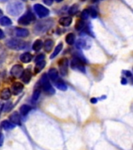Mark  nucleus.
<instances>
[{
	"instance_id": "obj_8",
	"label": "nucleus",
	"mask_w": 133,
	"mask_h": 150,
	"mask_svg": "<svg viewBox=\"0 0 133 150\" xmlns=\"http://www.w3.org/2000/svg\"><path fill=\"white\" fill-rule=\"evenodd\" d=\"M58 67L61 74L62 76H66L68 74V67H69V60L67 58L61 59L58 61Z\"/></svg>"
},
{
	"instance_id": "obj_9",
	"label": "nucleus",
	"mask_w": 133,
	"mask_h": 150,
	"mask_svg": "<svg viewBox=\"0 0 133 150\" xmlns=\"http://www.w3.org/2000/svg\"><path fill=\"white\" fill-rule=\"evenodd\" d=\"M23 71H24V70H23V67L22 66L19 65V64H16V65H14L11 68L10 74H11L13 77H16V78H19V77H22Z\"/></svg>"
},
{
	"instance_id": "obj_41",
	"label": "nucleus",
	"mask_w": 133,
	"mask_h": 150,
	"mask_svg": "<svg viewBox=\"0 0 133 150\" xmlns=\"http://www.w3.org/2000/svg\"><path fill=\"white\" fill-rule=\"evenodd\" d=\"M2 109H3V104H2V103H0V115H1Z\"/></svg>"
},
{
	"instance_id": "obj_32",
	"label": "nucleus",
	"mask_w": 133,
	"mask_h": 150,
	"mask_svg": "<svg viewBox=\"0 0 133 150\" xmlns=\"http://www.w3.org/2000/svg\"><path fill=\"white\" fill-rule=\"evenodd\" d=\"M89 16H90V13H89L88 9H84L83 11L82 12V13H81V19L82 20H83V21H85V20H87L89 17Z\"/></svg>"
},
{
	"instance_id": "obj_6",
	"label": "nucleus",
	"mask_w": 133,
	"mask_h": 150,
	"mask_svg": "<svg viewBox=\"0 0 133 150\" xmlns=\"http://www.w3.org/2000/svg\"><path fill=\"white\" fill-rule=\"evenodd\" d=\"M84 63H85L83 61H82L81 59H79L74 56L72 61H71V67L75 70H79L80 72L85 73L86 72V69H85Z\"/></svg>"
},
{
	"instance_id": "obj_34",
	"label": "nucleus",
	"mask_w": 133,
	"mask_h": 150,
	"mask_svg": "<svg viewBox=\"0 0 133 150\" xmlns=\"http://www.w3.org/2000/svg\"><path fill=\"white\" fill-rule=\"evenodd\" d=\"M44 57H45V56H44V54H41L39 56H37V57H36V59H35V63H38V62L43 61L44 59Z\"/></svg>"
},
{
	"instance_id": "obj_39",
	"label": "nucleus",
	"mask_w": 133,
	"mask_h": 150,
	"mask_svg": "<svg viewBox=\"0 0 133 150\" xmlns=\"http://www.w3.org/2000/svg\"><path fill=\"white\" fill-rule=\"evenodd\" d=\"M90 103H93V104H95V103H97V98H90Z\"/></svg>"
},
{
	"instance_id": "obj_29",
	"label": "nucleus",
	"mask_w": 133,
	"mask_h": 150,
	"mask_svg": "<svg viewBox=\"0 0 133 150\" xmlns=\"http://www.w3.org/2000/svg\"><path fill=\"white\" fill-rule=\"evenodd\" d=\"M55 85L58 88V89H59L61 91H66L68 88L67 85L62 81H58L57 82H55Z\"/></svg>"
},
{
	"instance_id": "obj_43",
	"label": "nucleus",
	"mask_w": 133,
	"mask_h": 150,
	"mask_svg": "<svg viewBox=\"0 0 133 150\" xmlns=\"http://www.w3.org/2000/svg\"><path fill=\"white\" fill-rule=\"evenodd\" d=\"M2 13H2V9H0V16H1V15H2Z\"/></svg>"
},
{
	"instance_id": "obj_10",
	"label": "nucleus",
	"mask_w": 133,
	"mask_h": 150,
	"mask_svg": "<svg viewBox=\"0 0 133 150\" xmlns=\"http://www.w3.org/2000/svg\"><path fill=\"white\" fill-rule=\"evenodd\" d=\"M23 90V84L20 82H16L11 87V92L14 96H17Z\"/></svg>"
},
{
	"instance_id": "obj_5",
	"label": "nucleus",
	"mask_w": 133,
	"mask_h": 150,
	"mask_svg": "<svg viewBox=\"0 0 133 150\" xmlns=\"http://www.w3.org/2000/svg\"><path fill=\"white\" fill-rule=\"evenodd\" d=\"M35 21V16L30 10H27L23 16L18 20V23L22 25H29L30 23Z\"/></svg>"
},
{
	"instance_id": "obj_7",
	"label": "nucleus",
	"mask_w": 133,
	"mask_h": 150,
	"mask_svg": "<svg viewBox=\"0 0 133 150\" xmlns=\"http://www.w3.org/2000/svg\"><path fill=\"white\" fill-rule=\"evenodd\" d=\"M34 11L36 12V13L37 14V16L41 18L46 17L50 13L49 9L44 6H42L41 4H35L34 6Z\"/></svg>"
},
{
	"instance_id": "obj_35",
	"label": "nucleus",
	"mask_w": 133,
	"mask_h": 150,
	"mask_svg": "<svg viewBox=\"0 0 133 150\" xmlns=\"http://www.w3.org/2000/svg\"><path fill=\"white\" fill-rule=\"evenodd\" d=\"M122 73H123V74L125 75L126 77H132V72H131V71H129V70H123V71H122Z\"/></svg>"
},
{
	"instance_id": "obj_15",
	"label": "nucleus",
	"mask_w": 133,
	"mask_h": 150,
	"mask_svg": "<svg viewBox=\"0 0 133 150\" xmlns=\"http://www.w3.org/2000/svg\"><path fill=\"white\" fill-rule=\"evenodd\" d=\"M16 35L19 38H24L27 37L29 35V30L25 28H16Z\"/></svg>"
},
{
	"instance_id": "obj_20",
	"label": "nucleus",
	"mask_w": 133,
	"mask_h": 150,
	"mask_svg": "<svg viewBox=\"0 0 133 150\" xmlns=\"http://www.w3.org/2000/svg\"><path fill=\"white\" fill-rule=\"evenodd\" d=\"M54 45V42L51 39H47L45 42H44V50L48 52L51 50V49L53 48Z\"/></svg>"
},
{
	"instance_id": "obj_3",
	"label": "nucleus",
	"mask_w": 133,
	"mask_h": 150,
	"mask_svg": "<svg viewBox=\"0 0 133 150\" xmlns=\"http://www.w3.org/2000/svg\"><path fill=\"white\" fill-rule=\"evenodd\" d=\"M52 25H53V21L51 20L40 21L35 25L34 31L37 35L43 34V33L47 32L52 27Z\"/></svg>"
},
{
	"instance_id": "obj_4",
	"label": "nucleus",
	"mask_w": 133,
	"mask_h": 150,
	"mask_svg": "<svg viewBox=\"0 0 133 150\" xmlns=\"http://www.w3.org/2000/svg\"><path fill=\"white\" fill-rule=\"evenodd\" d=\"M40 84H41V86L43 88L44 92H46L48 95H53L55 92L52 85L50 84L48 77L46 74H44L40 80Z\"/></svg>"
},
{
	"instance_id": "obj_1",
	"label": "nucleus",
	"mask_w": 133,
	"mask_h": 150,
	"mask_svg": "<svg viewBox=\"0 0 133 150\" xmlns=\"http://www.w3.org/2000/svg\"><path fill=\"white\" fill-rule=\"evenodd\" d=\"M23 5L20 1L14 0L13 2H9L6 7L7 13L11 16H18L23 12Z\"/></svg>"
},
{
	"instance_id": "obj_27",
	"label": "nucleus",
	"mask_w": 133,
	"mask_h": 150,
	"mask_svg": "<svg viewBox=\"0 0 133 150\" xmlns=\"http://www.w3.org/2000/svg\"><path fill=\"white\" fill-rule=\"evenodd\" d=\"M42 46H43V42H42L41 40L37 39L34 42V43L33 44L32 49L34 51H39L40 49H41Z\"/></svg>"
},
{
	"instance_id": "obj_31",
	"label": "nucleus",
	"mask_w": 133,
	"mask_h": 150,
	"mask_svg": "<svg viewBox=\"0 0 133 150\" xmlns=\"http://www.w3.org/2000/svg\"><path fill=\"white\" fill-rule=\"evenodd\" d=\"M89 10V13L91 16V17H93V18H96L97 16V9L95 8H93V7H90V9H88Z\"/></svg>"
},
{
	"instance_id": "obj_21",
	"label": "nucleus",
	"mask_w": 133,
	"mask_h": 150,
	"mask_svg": "<svg viewBox=\"0 0 133 150\" xmlns=\"http://www.w3.org/2000/svg\"><path fill=\"white\" fill-rule=\"evenodd\" d=\"M62 48H63L62 43H59V44H58V45L56 46V48L55 49L54 52L51 55V56H50V59H54L56 56H58V54H59V52H60L62 50Z\"/></svg>"
},
{
	"instance_id": "obj_2",
	"label": "nucleus",
	"mask_w": 133,
	"mask_h": 150,
	"mask_svg": "<svg viewBox=\"0 0 133 150\" xmlns=\"http://www.w3.org/2000/svg\"><path fill=\"white\" fill-rule=\"evenodd\" d=\"M6 45L9 49H14V50H23L27 49L28 44L23 40L17 39V38H11L6 42Z\"/></svg>"
},
{
	"instance_id": "obj_23",
	"label": "nucleus",
	"mask_w": 133,
	"mask_h": 150,
	"mask_svg": "<svg viewBox=\"0 0 133 150\" xmlns=\"http://www.w3.org/2000/svg\"><path fill=\"white\" fill-rule=\"evenodd\" d=\"M40 95H41V89H40L39 88H37L34 91V93H33L32 98H31V102H32V103H35L37 100H38V98H39L40 97Z\"/></svg>"
},
{
	"instance_id": "obj_25",
	"label": "nucleus",
	"mask_w": 133,
	"mask_h": 150,
	"mask_svg": "<svg viewBox=\"0 0 133 150\" xmlns=\"http://www.w3.org/2000/svg\"><path fill=\"white\" fill-rule=\"evenodd\" d=\"M32 110L31 106H29L27 105H23L20 109V112L21 115L23 116H27L28 114V112H30V110Z\"/></svg>"
},
{
	"instance_id": "obj_12",
	"label": "nucleus",
	"mask_w": 133,
	"mask_h": 150,
	"mask_svg": "<svg viewBox=\"0 0 133 150\" xmlns=\"http://www.w3.org/2000/svg\"><path fill=\"white\" fill-rule=\"evenodd\" d=\"M31 77H32V74H31V71H30V69H26L23 73V75H22V80L25 83V84H28L30 82V79H31Z\"/></svg>"
},
{
	"instance_id": "obj_37",
	"label": "nucleus",
	"mask_w": 133,
	"mask_h": 150,
	"mask_svg": "<svg viewBox=\"0 0 133 150\" xmlns=\"http://www.w3.org/2000/svg\"><path fill=\"white\" fill-rule=\"evenodd\" d=\"M127 83H128V80L126 79L125 77H122V78H121V84H124V85H125V84H126Z\"/></svg>"
},
{
	"instance_id": "obj_33",
	"label": "nucleus",
	"mask_w": 133,
	"mask_h": 150,
	"mask_svg": "<svg viewBox=\"0 0 133 150\" xmlns=\"http://www.w3.org/2000/svg\"><path fill=\"white\" fill-rule=\"evenodd\" d=\"M12 108H13L12 103L11 102H8V103H6V104L5 105L4 111H6V112H8V111H9V110H11Z\"/></svg>"
},
{
	"instance_id": "obj_16",
	"label": "nucleus",
	"mask_w": 133,
	"mask_h": 150,
	"mask_svg": "<svg viewBox=\"0 0 133 150\" xmlns=\"http://www.w3.org/2000/svg\"><path fill=\"white\" fill-rule=\"evenodd\" d=\"M48 77L50 79L53 81H56V80L58 79V70H56L55 68H51L48 71Z\"/></svg>"
},
{
	"instance_id": "obj_42",
	"label": "nucleus",
	"mask_w": 133,
	"mask_h": 150,
	"mask_svg": "<svg viewBox=\"0 0 133 150\" xmlns=\"http://www.w3.org/2000/svg\"><path fill=\"white\" fill-rule=\"evenodd\" d=\"M55 1H56V2H62L63 0H55Z\"/></svg>"
},
{
	"instance_id": "obj_38",
	"label": "nucleus",
	"mask_w": 133,
	"mask_h": 150,
	"mask_svg": "<svg viewBox=\"0 0 133 150\" xmlns=\"http://www.w3.org/2000/svg\"><path fill=\"white\" fill-rule=\"evenodd\" d=\"M3 141H4V136L2 134V133H0V146L2 145Z\"/></svg>"
},
{
	"instance_id": "obj_44",
	"label": "nucleus",
	"mask_w": 133,
	"mask_h": 150,
	"mask_svg": "<svg viewBox=\"0 0 133 150\" xmlns=\"http://www.w3.org/2000/svg\"><path fill=\"white\" fill-rule=\"evenodd\" d=\"M8 0H0V2H6Z\"/></svg>"
},
{
	"instance_id": "obj_13",
	"label": "nucleus",
	"mask_w": 133,
	"mask_h": 150,
	"mask_svg": "<svg viewBox=\"0 0 133 150\" xmlns=\"http://www.w3.org/2000/svg\"><path fill=\"white\" fill-rule=\"evenodd\" d=\"M12 96V92L9 88H4L0 93V98L2 100H8Z\"/></svg>"
},
{
	"instance_id": "obj_30",
	"label": "nucleus",
	"mask_w": 133,
	"mask_h": 150,
	"mask_svg": "<svg viewBox=\"0 0 133 150\" xmlns=\"http://www.w3.org/2000/svg\"><path fill=\"white\" fill-rule=\"evenodd\" d=\"M78 9H79V6H78V5L77 4H74L73 6L70 7L69 9V13L70 15H74L75 13H76L77 11H78Z\"/></svg>"
},
{
	"instance_id": "obj_26",
	"label": "nucleus",
	"mask_w": 133,
	"mask_h": 150,
	"mask_svg": "<svg viewBox=\"0 0 133 150\" xmlns=\"http://www.w3.org/2000/svg\"><path fill=\"white\" fill-rule=\"evenodd\" d=\"M85 22H84L83 20H82V19H79L78 21H76V25H75V28H76V30H83L84 28H85Z\"/></svg>"
},
{
	"instance_id": "obj_14",
	"label": "nucleus",
	"mask_w": 133,
	"mask_h": 150,
	"mask_svg": "<svg viewBox=\"0 0 133 150\" xmlns=\"http://www.w3.org/2000/svg\"><path fill=\"white\" fill-rule=\"evenodd\" d=\"M59 23H60L62 26H64V27H69V26L72 23V17L70 16H64V17H62V18L59 19Z\"/></svg>"
},
{
	"instance_id": "obj_18",
	"label": "nucleus",
	"mask_w": 133,
	"mask_h": 150,
	"mask_svg": "<svg viewBox=\"0 0 133 150\" xmlns=\"http://www.w3.org/2000/svg\"><path fill=\"white\" fill-rule=\"evenodd\" d=\"M46 65V62L44 60L41 61V62H38V63H36V66H35L34 67V73L35 74H38L41 71L44 67Z\"/></svg>"
},
{
	"instance_id": "obj_28",
	"label": "nucleus",
	"mask_w": 133,
	"mask_h": 150,
	"mask_svg": "<svg viewBox=\"0 0 133 150\" xmlns=\"http://www.w3.org/2000/svg\"><path fill=\"white\" fill-rule=\"evenodd\" d=\"M0 24L2 26H9L12 24V21L7 16H2L0 18Z\"/></svg>"
},
{
	"instance_id": "obj_11",
	"label": "nucleus",
	"mask_w": 133,
	"mask_h": 150,
	"mask_svg": "<svg viewBox=\"0 0 133 150\" xmlns=\"http://www.w3.org/2000/svg\"><path fill=\"white\" fill-rule=\"evenodd\" d=\"M9 120L11 123H13V124H16V125H20L21 121H20V117L17 112H13L10 116H9Z\"/></svg>"
},
{
	"instance_id": "obj_17",
	"label": "nucleus",
	"mask_w": 133,
	"mask_h": 150,
	"mask_svg": "<svg viewBox=\"0 0 133 150\" xmlns=\"http://www.w3.org/2000/svg\"><path fill=\"white\" fill-rule=\"evenodd\" d=\"M20 59L24 63H30L32 59V55L30 52H24L20 56Z\"/></svg>"
},
{
	"instance_id": "obj_24",
	"label": "nucleus",
	"mask_w": 133,
	"mask_h": 150,
	"mask_svg": "<svg viewBox=\"0 0 133 150\" xmlns=\"http://www.w3.org/2000/svg\"><path fill=\"white\" fill-rule=\"evenodd\" d=\"M75 38H76V36L73 33H69V34H68L66 35V37H65V42L66 43L69 45H73L75 42Z\"/></svg>"
},
{
	"instance_id": "obj_19",
	"label": "nucleus",
	"mask_w": 133,
	"mask_h": 150,
	"mask_svg": "<svg viewBox=\"0 0 133 150\" xmlns=\"http://www.w3.org/2000/svg\"><path fill=\"white\" fill-rule=\"evenodd\" d=\"M76 46L77 49H89V47L87 46V43H86V41L84 39H79L76 42Z\"/></svg>"
},
{
	"instance_id": "obj_40",
	"label": "nucleus",
	"mask_w": 133,
	"mask_h": 150,
	"mask_svg": "<svg viewBox=\"0 0 133 150\" xmlns=\"http://www.w3.org/2000/svg\"><path fill=\"white\" fill-rule=\"evenodd\" d=\"M5 38L4 32L0 29V39H2V38Z\"/></svg>"
},
{
	"instance_id": "obj_22",
	"label": "nucleus",
	"mask_w": 133,
	"mask_h": 150,
	"mask_svg": "<svg viewBox=\"0 0 133 150\" xmlns=\"http://www.w3.org/2000/svg\"><path fill=\"white\" fill-rule=\"evenodd\" d=\"M1 126L3 129L6 130V131H9V130H11V129L14 128V125L13 123H10L8 120H3V121L1 123Z\"/></svg>"
},
{
	"instance_id": "obj_36",
	"label": "nucleus",
	"mask_w": 133,
	"mask_h": 150,
	"mask_svg": "<svg viewBox=\"0 0 133 150\" xmlns=\"http://www.w3.org/2000/svg\"><path fill=\"white\" fill-rule=\"evenodd\" d=\"M44 4H46L47 6H51L53 3V0H43Z\"/></svg>"
}]
</instances>
